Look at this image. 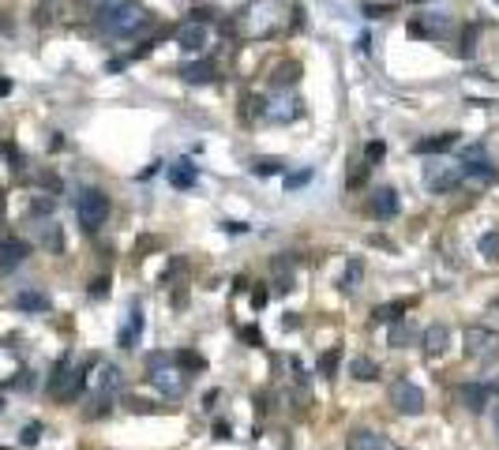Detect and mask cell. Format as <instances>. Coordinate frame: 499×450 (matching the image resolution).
Segmentation results:
<instances>
[{"mask_svg":"<svg viewBox=\"0 0 499 450\" xmlns=\"http://www.w3.org/2000/svg\"><path fill=\"white\" fill-rule=\"evenodd\" d=\"M289 26V8L282 0H248L236 16V31L244 38H274Z\"/></svg>","mask_w":499,"mask_h":450,"instance_id":"6da1fadb","label":"cell"},{"mask_svg":"<svg viewBox=\"0 0 499 450\" xmlns=\"http://www.w3.org/2000/svg\"><path fill=\"white\" fill-rule=\"evenodd\" d=\"M147 19H150V16H147V8L136 4V0H121V4L102 8V11H98L102 31H105V34H113V38H128V34H136Z\"/></svg>","mask_w":499,"mask_h":450,"instance_id":"7a4b0ae2","label":"cell"},{"mask_svg":"<svg viewBox=\"0 0 499 450\" xmlns=\"http://www.w3.org/2000/svg\"><path fill=\"white\" fill-rule=\"evenodd\" d=\"M147 379L165 394V398H184V390H188V375L173 364L169 353H150L147 356Z\"/></svg>","mask_w":499,"mask_h":450,"instance_id":"3957f363","label":"cell"},{"mask_svg":"<svg viewBox=\"0 0 499 450\" xmlns=\"http://www.w3.org/2000/svg\"><path fill=\"white\" fill-rule=\"evenodd\" d=\"M83 387H87V372L72 364V353H64L57 361V368H53V375H49V394L57 402H75L79 394H83Z\"/></svg>","mask_w":499,"mask_h":450,"instance_id":"277c9868","label":"cell"},{"mask_svg":"<svg viewBox=\"0 0 499 450\" xmlns=\"http://www.w3.org/2000/svg\"><path fill=\"white\" fill-rule=\"evenodd\" d=\"M75 218H79V225H83L87 233H98L105 225V218H109V195L98 192V188H87L75 199Z\"/></svg>","mask_w":499,"mask_h":450,"instance_id":"5b68a950","label":"cell"},{"mask_svg":"<svg viewBox=\"0 0 499 450\" xmlns=\"http://www.w3.org/2000/svg\"><path fill=\"white\" fill-rule=\"evenodd\" d=\"M387 398H390V405L398 409L402 417H420V413H424V390H420L417 383H410V379H394Z\"/></svg>","mask_w":499,"mask_h":450,"instance_id":"8992f818","label":"cell"},{"mask_svg":"<svg viewBox=\"0 0 499 450\" xmlns=\"http://www.w3.org/2000/svg\"><path fill=\"white\" fill-rule=\"evenodd\" d=\"M462 184V165H451V162H428L424 165V188L436 192V195H446Z\"/></svg>","mask_w":499,"mask_h":450,"instance_id":"52a82bcc","label":"cell"},{"mask_svg":"<svg viewBox=\"0 0 499 450\" xmlns=\"http://www.w3.org/2000/svg\"><path fill=\"white\" fill-rule=\"evenodd\" d=\"M259 116H263L267 124H293L297 116H300V101H297L293 94H289V90H278L274 98L263 101Z\"/></svg>","mask_w":499,"mask_h":450,"instance_id":"ba28073f","label":"cell"},{"mask_svg":"<svg viewBox=\"0 0 499 450\" xmlns=\"http://www.w3.org/2000/svg\"><path fill=\"white\" fill-rule=\"evenodd\" d=\"M466 356L469 361H488L492 353H499V334L492 326H466Z\"/></svg>","mask_w":499,"mask_h":450,"instance_id":"9c48e42d","label":"cell"},{"mask_svg":"<svg viewBox=\"0 0 499 450\" xmlns=\"http://www.w3.org/2000/svg\"><path fill=\"white\" fill-rule=\"evenodd\" d=\"M462 184H469V188H492V184H499V165L469 162V165H462Z\"/></svg>","mask_w":499,"mask_h":450,"instance_id":"30bf717a","label":"cell"},{"mask_svg":"<svg viewBox=\"0 0 499 450\" xmlns=\"http://www.w3.org/2000/svg\"><path fill=\"white\" fill-rule=\"evenodd\" d=\"M451 34V19L446 16H417L410 19V38H443Z\"/></svg>","mask_w":499,"mask_h":450,"instance_id":"8fae6325","label":"cell"},{"mask_svg":"<svg viewBox=\"0 0 499 450\" xmlns=\"http://www.w3.org/2000/svg\"><path fill=\"white\" fill-rule=\"evenodd\" d=\"M177 45L188 49V53L207 49V23H195V19L180 23V26H177Z\"/></svg>","mask_w":499,"mask_h":450,"instance_id":"7c38bea8","label":"cell"},{"mask_svg":"<svg viewBox=\"0 0 499 450\" xmlns=\"http://www.w3.org/2000/svg\"><path fill=\"white\" fill-rule=\"evenodd\" d=\"M139 334H143V308H139V300H131V304H128V323L121 326L116 341H121V349H136Z\"/></svg>","mask_w":499,"mask_h":450,"instance_id":"4fadbf2b","label":"cell"},{"mask_svg":"<svg viewBox=\"0 0 499 450\" xmlns=\"http://www.w3.org/2000/svg\"><path fill=\"white\" fill-rule=\"evenodd\" d=\"M31 256V244L26 241H19V236H8V241H0V270H16L19 263Z\"/></svg>","mask_w":499,"mask_h":450,"instance_id":"5bb4252c","label":"cell"},{"mask_svg":"<svg viewBox=\"0 0 499 450\" xmlns=\"http://www.w3.org/2000/svg\"><path fill=\"white\" fill-rule=\"evenodd\" d=\"M368 210H372V218L390 221L394 214H398V192H394V188H379V192H372V203H368Z\"/></svg>","mask_w":499,"mask_h":450,"instance_id":"9a60e30c","label":"cell"},{"mask_svg":"<svg viewBox=\"0 0 499 450\" xmlns=\"http://www.w3.org/2000/svg\"><path fill=\"white\" fill-rule=\"evenodd\" d=\"M488 398H492V390L484 387V383H466V387L458 390V402H462V409H469L473 417H477V413H484V405H488Z\"/></svg>","mask_w":499,"mask_h":450,"instance_id":"2e32d148","label":"cell"},{"mask_svg":"<svg viewBox=\"0 0 499 450\" xmlns=\"http://www.w3.org/2000/svg\"><path fill=\"white\" fill-rule=\"evenodd\" d=\"M458 143V131H443V136H428V139H417L413 143V154L428 158V154H446Z\"/></svg>","mask_w":499,"mask_h":450,"instance_id":"e0dca14e","label":"cell"},{"mask_svg":"<svg viewBox=\"0 0 499 450\" xmlns=\"http://www.w3.org/2000/svg\"><path fill=\"white\" fill-rule=\"evenodd\" d=\"M180 79L184 83H192V87H207V83H214L218 72H214V64L210 60H195V64H184L180 68Z\"/></svg>","mask_w":499,"mask_h":450,"instance_id":"ac0fdd59","label":"cell"},{"mask_svg":"<svg viewBox=\"0 0 499 450\" xmlns=\"http://www.w3.org/2000/svg\"><path fill=\"white\" fill-rule=\"evenodd\" d=\"M34 233H38V244H42V248H49L53 251V256H60V251H64V233H60V225L57 221H38L34 225Z\"/></svg>","mask_w":499,"mask_h":450,"instance_id":"d6986e66","label":"cell"},{"mask_svg":"<svg viewBox=\"0 0 499 450\" xmlns=\"http://www.w3.org/2000/svg\"><path fill=\"white\" fill-rule=\"evenodd\" d=\"M446 346H451V330H446L443 323H432V326L424 330V353H428V356H443Z\"/></svg>","mask_w":499,"mask_h":450,"instance_id":"ffe728a7","label":"cell"},{"mask_svg":"<svg viewBox=\"0 0 499 450\" xmlns=\"http://www.w3.org/2000/svg\"><path fill=\"white\" fill-rule=\"evenodd\" d=\"M346 450H383V435L372 428H357L346 435Z\"/></svg>","mask_w":499,"mask_h":450,"instance_id":"44dd1931","label":"cell"},{"mask_svg":"<svg viewBox=\"0 0 499 450\" xmlns=\"http://www.w3.org/2000/svg\"><path fill=\"white\" fill-rule=\"evenodd\" d=\"M16 308L19 312H31V315L49 312V297L42 293V289H19V293H16Z\"/></svg>","mask_w":499,"mask_h":450,"instance_id":"7402d4cb","label":"cell"},{"mask_svg":"<svg viewBox=\"0 0 499 450\" xmlns=\"http://www.w3.org/2000/svg\"><path fill=\"white\" fill-rule=\"evenodd\" d=\"M195 180H199V173H195L192 162H173L169 165V184H173V188L188 192V188H195Z\"/></svg>","mask_w":499,"mask_h":450,"instance_id":"603a6c76","label":"cell"},{"mask_svg":"<svg viewBox=\"0 0 499 450\" xmlns=\"http://www.w3.org/2000/svg\"><path fill=\"white\" fill-rule=\"evenodd\" d=\"M405 312H410V300H390V304H379L372 312V323H398L405 319Z\"/></svg>","mask_w":499,"mask_h":450,"instance_id":"cb8c5ba5","label":"cell"},{"mask_svg":"<svg viewBox=\"0 0 499 450\" xmlns=\"http://www.w3.org/2000/svg\"><path fill=\"white\" fill-rule=\"evenodd\" d=\"M98 383H102V394H116V390H124V372L116 364H102Z\"/></svg>","mask_w":499,"mask_h":450,"instance_id":"d4e9b609","label":"cell"},{"mask_svg":"<svg viewBox=\"0 0 499 450\" xmlns=\"http://www.w3.org/2000/svg\"><path fill=\"white\" fill-rule=\"evenodd\" d=\"M349 375L357 383H372V379H379V364L368 361V356H353V361H349Z\"/></svg>","mask_w":499,"mask_h":450,"instance_id":"484cf974","label":"cell"},{"mask_svg":"<svg viewBox=\"0 0 499 450\" xmlns=\"http://www.w3.org/2000/svg\"><path fill=\"white\" fill-rule=\"evenodd\" d=\"M270 270H274V289H293V259H285V256H278L270 263Z\"/></svg>","mask_w":499,"mask_h":450,"instance_id":"4316f807","label":"cell"},{"mask_svg":"<svg viewBox=\"0 0 499 450\" xmlns=\"http://www.w3.org/2000/svg\"><path fill=\"white\" fill-rule=\"evenodd\" d=\"M297 79H300V64H297V60H285V64H278V68H274L270 83L278 87V90H285V87H293Z\"/></svg>","mask_w":499,"mask_h":450,"instance_id":"83f0119b","label":"cell"},{"mask_svg":"<svg viewBox=\"0 0 499 450\" xmlns=\"http://www.w3.org/2000/svg\"><path fill=\"white\" fill-rule=\"evenodd\" d=\"M173 364L180 368L184 375H192V372H203V368H207V361H203L199 353H192V349H177V353H173Z\"/></svg>","mask_w":499,"mask_h":450,"instance_id":"f1b7e54d","label":"cell"},{"mask_svg":"<svg viewBox=\"0 0 499 450\" xmlns=\"http://www.w3.org/2000/svg\"><path fill=\"white\" fill-rule=\"evenodd\" d=\"M361 278H364V263H361V259H349L346 274H341V293H353V289H361Z\"/></svg>","mask_w":499,"mask_h":450,"instance_id":"f546056e","label":"cell"},{"mask_svg":"<svg viewBox=\"0 0 499 450\" xmlns=\"http://www.w3.org/2000/svg\"><path fill=\"white\" fill-rule=\"evenodd\" d=\"M252 173L256 177H278V173H285V162H282V158H256Z\"/></svg>","mask_w":499,"mask_h":450,"instance_id":"4dcf8cb0","label":"cell"},{"mask_svg":"<svg viewBox=\"0 0 499 450\" xmlns=\"http://www.w3.org/2000/svg\"><path fill=\"white\" fill-rule=\"evenodd\" d=\"M338 364H341V346H331L323 356H319V375H338Z\"/></svg>","mask_w":499,"mask_h":450,"instance_id":"1f68e13d","label":"cell"},{"mask_svg":"<svg viewBox=\"0 0 499 450\" xmlns=\"http://www.w3.org/2000/svg\"><path fill=\"white\" fill-rule=\"evenodd\" d=\"M477 248H481V256L488 259V263H495L499 259V233L495 229H488V233H481V241H477Z\"/></svg>","mask_w":499,"mask_h":450,"instance_id":"d6a6232c","label":"cell"},{"mask_svg":"<svg viewBox=\"0 0 499 450\" xmlns=\"http://www.w3.org/2000/svg\"><path fill=\"white\" fill-rule=\"evenodd\" d=\"M413 338V330H410V319H398V323H390V346L394 349H405V341Z\"/></svg>","mask_w":499,"mask_h":450,"instance_id":"836d02e7","label":"cell"},{"mask_svg":"<svg viewBox=\"0 0 499 450\" xmlns=\"http://www.w3.org/2000/svg\"><path fill=\"white\" fill-rule=\"evenodd\" d=\"M383 158H387V143H383V139H372V143L364 147V162H368V165H379Z\"/></svg>","mask_w":499,"mask_h":450,"instance_id":"e575fe53","label":"cell"},{"mask_svg":"<svg viewBox=\"0 0 499 450\" xmlns=\"http://www.w3.org/2000/svg\"><path fill=\"white\" fill-rule=\"evenodd\" d=\"M53 207H57V199H53V195H34V203H31V214L34 218H45V214H53Z\"/></svg>","mask_w":499,"mask_h":450,"instance_id":"d590c367","label":"cell"},{"mask_svg":"<svg viewBox=\"0 0 499 450\" xmlns=\"http://www.w3.org/2000/svg\"><path fill=\"white\" fill-rule=\"evenodd\" d=\"M188 270V263L184 259H169V267H165V274H162V285H177V278Z\"/></svg>","mask_w":499,"mask_h":450,"instance_id":"8d00e7d4","label":"cell"},{"mask_svg":"<svg viewBox=\"0 0 499 450\" xmlns=\"http://www.w3.org/2000/svg\"><path fill=\"white\" fill-rule=\"evenodd\" d=\"M394 8H398V4H372V0H364V4H361V11L368 19H383V16H390Z\"/></svg>","mask_w":499,"mask_h":450,"instance_id":"74e56055","label":"cell"},{"mask_svg":"<svg viewBox=\"0 0 499 450\" xmlns=\"http://www.w3.org/2000/svg\"><path fill=\"white\" fill-rule=\"evenodd\" d=\"M308 180H312V169H297V173H285V188L297 192V188H305Z\"/></svg>","mask_w":499,"mask_h":450,"instance_id":"f35d334b","label":"cell"},{"mask_svg":"<svg viewBox=\"0 0 499 450\" xmlns=\"http://www.w3.org/2000/svg\"><path fill=\"white\" fill-rule=\"evenodd\" d=\"M38 439H42V424L34 420V424H26V428H23V446H34Z\"/></svg>","mask_w":499,"mask_h":450,"instance_id":"ab89813d","label":"cell"},{"mask_svg":"<svg viewBox=\"0 0 499 450\" xmlns=\"http://www.w3.org/2000/svg\"><path fill=\"white\" fill-rule=\"evenodd\" d=\"M368 169H372V165H368V162H364V165H357V169H353V173H349V180H346V184H349V188H361V184L368 180Z\"/></svg>","mask_w":499,"mask_h":450,"instance_id":"60d3db41","label":"cell"},{"mask_svg":"<svg viewBox=\"0 0 499 450\" xmlns=\"http://www.w3.org/2000/svg\"><path fill=\"white\" fill-rule=\"evenodd\" d=\"M192 19L195 23H210V19H214V8H210V4H195L192 8Z\"/></svg>","mask_w":499,"mask_h":450,"instance_id":"b9f144b4","label":"cell"},{"mask_svg":"<svg viewBox=\"0 0 499 450\" xmlns=\"http://www.w3.org/2000/svg\"><path fill=\"white\" fill-rule=\"evenodd\" d=\"M105 293H109V278H94V282H90V297L102 300Z\"/></svg>","mask_w":499,"mask_h":450,"instance_id":"7bdbcfd3","label":"cell"},{"mask_svg":"<svg viewBox=\"0 0 499 450\" xmlns=\"http://www.w3.org/2000/svg\"><path fill=\"white\" fill-rule=\"evenodd\" d=\"M469 162H488V158H484V147H466L462 150V165H469Z\"/></svg>","mask_w":499,"mask_h":450,"instance_id":"ee69618b","label":"cell"},{"mask_svg":"<svg viewBox=\"0 0 499 450\" xmlns=\"http://www.w3.org/2000/svg\"><path fill=\"white\" fill-rule=\"evenodd\" d=\"M473 49H477V31H466L462 34V57H473Z\"/></svg>","mask_w":499,"mask_h":450,"instance_id":"f6af8a7d","label":"cell"},{"mask_svg":"<svg viewBox=\"0 0 499 450\" xmlns=\"http://www.w3.org/2000/svg\"><path fill=\"white\" fill-rule=\"evenodd\" d=\"M241 338L248 341V346H256V349L263 346V334H259V330H256V326H244V330H241Z\"/></svg>","mask_w":499,"mask_h":450,"instance_id":"bcb514c9","label":"cell"},{"mask_svg":"<svg viewBox=\"0 0 499 450\" xmlns=\"http://www.w3.org/2000/svg\"><path fill=\"white\" fill-rule=\"evenodd\" d=\"M267 300H270V293H267L263 285H259V289H252V308H256V312H259V308H267Z\"/></svg>","mask_w":499,"mask_h":450,"instance_id":"7dc6e473","label":"cell"},{"mask_svg":"<svg viewBox=\"0 0 499 450\" xmlns=\"http://www.w3.org/2000/svg\"><path fill=\"white\" fill-rule=\"evenodd\" d=\"M229 435H233L229 420H214V439H229Z\"/></svg>","mask_w":499,"mask_h":450,"instance_id":"c3c4849f","label":"cell"},{"mask_svg":"<svg viewBox=\"0 0 499 450\" xmlns=\"http://www.w3.org/2000/svg\"><path fill=\"white\" fill-rule=\"evenodd\" d=\"M484 387L492 394H499V368H488V379H484Z\"/></svg>","mask_w":499,"mask_h":450,"instance_id":"681fc988","label":"cell"},{"mask_svg":"<svg viewBox=\"0 0 499 450\" xmlns=\"http://www.w3.org/2000/svg\"><path fill=\"white\" fill-rule=\"evenodd\" d=\"M221 233H248L244 221H221Z\"/></svg>","mask_w":499,"mask_h":450,"instance_id":"f907efd6","label":"cell"},{"mask_svg":"<svg viewBox=\"0 0 499 450\" xmlns=\"http://www.w3.org/2000/svg\"><path fill=\"white\" fill-rule=\"evenodd\" d=\"M282 326H285V330H297V326H300V319H297V312H285V319H282Z\"/></svg>","mask_w":499,"mask_h":450,"instance_id":"816d5d0a","label":"cell"},{"mask_svg":"<svg viewBox=\"0 0 499 450\" xmlns=\"http://www.w3.org/2000/svg\"><path fill=\"white\" fill-rule=\"evenodd\" d=\"M87 4H94V8L102 11V8H113V4H121V0H87Z\"/></svg>","mask_w":499,"mask_h":450,"instance_id":"f5cc1de1","label":"cell"},{"mask_svg":"<svg viewBox=\"0 0 499 450\" xmlns=\"http://www.w3.org/2000/svg\"><path fill=\"white\" fill-rule=\"evenodd\" d=\"M4 94H11V79H0V98Z\"/></svg>","mask_w":499,"mask_h":450,"instance_id":"db71d44e","label":"cell"},{"mask_svg":"<svg viewBox=\"0 0 499 450\" xmlns=\"http://www.w3.org/2000/svg\"><path fill=\"white\" fill-rule=\"evenodd\" d=\"M0 221H4V195H0Z\"/></svg>","mask_w":499,"mask_h":450,"instance_id":"11a10c76","label":"cell"},{"mask_svg":"<svg viewBox=\"0 0 499 450\" xmlns=\"http://www.w3.org/2000/svg\"><path fill=\"white\" fill-rule=\"evenodd\" d=\"M495 435H499V413H495Z\"/></svg>","mask_w":499,"mask_h":450,"instance_id":"9f6ffc18","label":"cell"},{"mask_svg":"<svg viewBox=\"0 0 499 450\" xmlns=\"http://www.w3.org/2000/svg\"><path fill=\"white\" fill-rule=\"evenodd\" d=\"M0 413H4V398H0Z\"/></svg>","mask_w":499,"mask_h":450,"instance_id":"6f0895ef","label":"cell"},{"mask_svg":"<svg viewBox=\"0 0 499 450\" xmlns=\"http://www.w3.org/2000/svg\"><path fill=\"white\" fill-rule=\"evenodd\" d=\"M394 450H405V446H394Z\"/></svg>","mask_w":499,"mask_h":450,"instance_id":"680465c9","label":"cell"},{"mask_svg":"<svg viewBox=\"0 0 499 450\" xmlns=\"http://www.w3.org/2000/svg\"><path fill=\"white\" fill-rule=\"evenodd\" d=\"M0 450H4V446H0Z\"/></svg>","mask_w":499,"mask_h":450,"instance_id":"91938a15","label":"cell"},{"mask_svg":"<svg viewBox=\"0 0 499 450\" xmlns=\"http://www.w3.org/2000/svg\"><path fill=\"white\" fill-rule=\"evenodd\" d=\"M495 4H499V0H495Z\"/></svg>","mask_w":499,"mask_h":450,"instance_id":"94428289","label":"cell"}]
</instances>
